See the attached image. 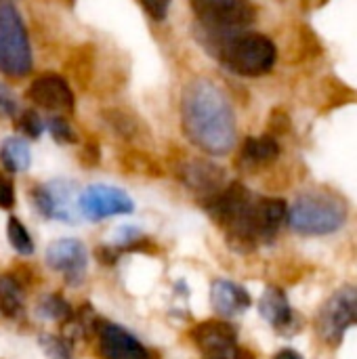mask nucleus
I'll return each instance as SVG.
<instances>
[{"mask_svg": "<svg viewBox=\"0 0 357 359\" xmlns=\"http://www.w3.org/2000/svg\"><path fill=\"white\" fill-rule=\"evenodd\" d=\"M185 137L204 154L225 156L236 145V118L221 88L204 78L189 82L181 97Z\"/></svg>", "mask_w": 357, "mask_h": 359, "instance_id": "nucleus-1", "label": "nucleus"}, {"mask_svg": "<svg viewBox=\"0 0 357 359\" xmlns=\"http://www.w3.org/2000/svg\"><path fill=\"white\" fill-rule=\"evenodd\" d=\"M208 48L217 59L234 74L246 78H259L274 69L276 65V44L257 32H234V34H208Z\"/></svg>", "mask_w": 357, "mask_h": 359, "instance_id": "nucleus-2", "label": "nucleus"}, {"mask_svg": "<svg viewBox=\"0 0 357 359\" xmlns=\"http://www.w3.org/2000/svg\"><path fill=\"white\" fill-rule=\"evenodd\" d=\"M286 221L301 236H328L345 225L347 204L335 194L309 191L288 208Z\"/></svg>", "mask_w": 357, "mask_h": 359, "instance_id": "nucleus-3", "label": "nucleus"}, {"mask_svg": "<svg viewBox=\"0 0 357 359\" xmlns=\"http://www.w3.org/2000/svg\"><path fill=\"white\" fill-rule=\"evenodd\" d=\"M0 72L11 78H23L32 72L29 38L11 2H0Z\"/></svg>", "mask_w": 357, "mask_h": 359, "instance_id": "nucleus-4", "label": "nucleus"}, {"mask_svg": "<svg viewBox=\"0 0 357 359\" xmlns=\"http://www.w3.org/2000/svg\"><path fill=\"white\" fill-rule=\"evenodd\" d=\"M191 8L206 34L242 32L257 19L250 0H191Z\"/></svg>", "mask_w": 357, "mask_h": 359, "instance_id": "nucleus-5", "label": "nucleus"}, {"mask_svg": "<svg viewBox=\"0 0 357 359\" xmlns=\"http://www.w3.org/2000/svg\"><path fill=\"white\" fill-rule=\"evenodd\" d=\"M351 326H357V286H343L320 309L318 332L328 345H339Z\"/></svg>", "mask_w": 357, "mask_h": 359, "instance_id": "nucleus-6", "label": "nucleus"}, {"mask_svg": "<svg viewBox=\"0 0 357 359\" xmlns=\"http://www.w3.org/2000/svg\"><path fill=\"white\" fill-rule=\"evenodd\" d=\"M78 196L80 194L76 191V185L67 181H53L32 189V202L36 210L46 219L63 223H74L78 219Z\"/></svg>", "mask_w": 357, "mask_h": 359, "instance_id": "nucleus-7", "label": "nucleus"}, {"mask_svg": "<svg viewBox=\"0 0 357 359\" xmlns=\"http://www.w3.org/2000/svg\"><path fill=\"white\" fill-rule=\"evenodd\" d=\"M78 210L90 221H101L118 215H130L135 210L133 198L114 185H90L78 196Z\"/></svg>", "mask_w": 357, "mask_h": 359, "instance_id": "nucleus-8", "label": "nucleus"}, {"mask_svg": "<svg viewBox=\"0 0 357 359\" xmlns=\"http://www.w3.org/2000/svg\"><path fill=\"white\" fill-rule=\"evenodd\" d=\"M191 341L204 355H223V358L238 359V332L231 324L221 320H208L198 324L191 330Z\"/></svg>", "mask_w": 357, "mask_h": 359, "instance_id": "nucleus-9", "label": "nucleus"}, {"mask_svg": "<svg viewBox=\"0 0 357 359\" xmlns=\"http://www.w3.org/2000/svg\"><path fill=\"white\" fill-rule=\"evenodd\" d=\"M97 334H99V355L103 359H151L147 347L118 324L101 322Z\"/></svg>", "mask_w": 357, "mask_h": 359, "instance_id": "nucleus-10", "label": "nucleus"}, {"mask_svg": "<svg viewBox=\"0 0 357 359\" xmlns=\"http://www.w3.org/2000/svg\"><path fill=\"white\" fill-rule=\"evenodd\" d=\"M27 99L38 107L55 114H67L74 109V93L69 84L57 74L38 76L27 88Z\"/></svg>", "mask_w": 357, "mask_h": 359, "instance_id": "nucleus-11", "label": "nucleus"}, {"mask_svg": "<svg viewBox=\"0 0 357 359\" xmlns=\"http://www.w3.org/2000/svg\"><path fill=\"white\" fill-rule=\"evenodd\" d=\"M46 263L50 269L65 276L67 284H80L86 271V248L80 240H57L46 248Z\"/></svg>", "mask_w": 357, "mask_h": 359, "instance_id": "nucleus-12", "label": "nucleus"}, {"mask_svg": "<svg viewBox=\"0 0 357 359\" xmlns=\"http://www.w3.org/2000/svg\"><path fill=\"white\" fill-rule=\"evenodd\" d=\"M223 179H225L223 170L204 160L187 162L181 168V181L185 183V187L204 196V200H208L210 196L223 189Z\"/></svg>", "mask_w": 357, "mask_h": 359, "instance_id": "nucleus-13", "label": "nucleus"}, {"mask_svg": "<svg viewBox=\"0 0 357 359\" xmlns=\"http://www.w3.org/2000/svg\"><path fill=\"white\" fill-rule=\"evenodd\" d=\"M250 294L236 282L215 280L210 286V305L223 318H234L244 313L250 307Z\"/></svg>", "mask_w": 357, "mask_h": 359, "instance_id": "nucleus-14", "label": "nucleus"}, {"mask_svg": "<svg viewBox=\"0 0 357 359\" xmlns=\"http://www.w3.org/2000/svg\"><path fill=\"white\" fill-rule=\"evenodd\" d=\"M259 311L261 316L271 324L276 326L278 330L280 328H286L290 322H292V309H290V303L284 294V290L276 288V286H269L261 301H259Z\"/></svg>", "mask_w": 357, "mask_h": 359, "instance_id": "nucleus-15", "label": "nucleus"}, {"mask_svg": "<svg viewBox=\"0 0 357 359\" xmlns=\"http://www.w3.org/2000/svg\"><path fill=\"white\" fill-rule=\"evenodd\" d=\"M25 309V292L17 278L2 273L0 276V313L8 320L23 316Z\"/></svg>", "mask_w": 357, "mask_h": 359, "instance_id": "nucleus-16", "label": "nucleus"}, {"mask_svg": "<svg viewBox=\"0 0 357 359\" xmlns=\"http://www.w3.org/2000/svg\"><path fill=\"white\" fill-rule=\"evenodd\" d=\"M0 162L8 172H25L32 164L29 145L21 137H8L0 143Z\"/></svg>", "mask_w": 357, "mask_h": 359, "instance_id": "nucleus-17", "label": "nucleus"}, {"mask_svg": "<svg viewBox=\"0 0 357 359\" xmlns=\"http://www.w3.org/2000/svg\"><path fill=\"white\" fill-rule=\"evenodd\" d=\"M280 156V145L271 135L263 137H250L242 145V160L250 166L269 164Z\"/></svg>", "mask_w": 357, "mask_h": 359, "instance_id": "nucleus-18", "label": "nucleus"}, {"mask_svg": "<svg viewBox=\"0 0 357 359\" xmlns=\"http://www.w3.org/2000/svg\"><path fill=\"white\" fill-rule=\"evenodd\" d=\"M6 238H8V244L13 246L15 252H19L23 257H29L34 252V240H32L29 231L25 229V225L17 217L8 219V223H6Z\"/></svg>", "mask_w": 357, "mask_h": 359, "instance_id": "nucleus-19", "label": "nucleus"}, {"mask_svg": "<svg viewBox=\"0 0 357 359\" xmlns=\"http://www.w3.org/2000/svg\"><path fill=\"white\" fill-rule=\"evenodd\" d=\"M38 313L46 320H55V322H67L72 318V307L69 303L61 297V294H46L40 305H38Z\"/></svg>", "mask_w": 357, "mask_h": 359, "instance_id": "nucleus-20", "label": "nucleus"}, {"mask_svg": "<svg viewBox=\"0 0 357 359\" xmlns=\"http://www.w3.org/2000/svg\"><path fill=\"white\" fill-rule=\"evenodd\" d=\"M40 347L48 359H74L72 358V341L57 334H42Z\"/></svg>", "mask_w": 357, "mask_h": 359, "instance_id": "nucleus-21", "label": "nucleus"}, {"mask_svg": "<svg viewBox=\"0 0 357 359\" xmlns=\"http://www.w3.org/2000/svg\"><path fill=\"white\" fill-rule=\"evenodd\" d=\"M15 126H17L19 133H23V135L29 137V139H40V135H42V130H44V122H42V118H40L34 109L21 111V116H17Z\"/></svg>", "mask_w": 357, "mask_h": 359, "instance_id": "nucleus-22", "label": "nucleus"}, {"mask_svg": "<svg viewBox=\"0 0 357 359\" xmlns=\"http://www.w3.org/2000/svg\"><path fill=\"white\" fill-rule=\"evenodd\" d=\"M48 130H50V137H53L57 143H61V145H72V143L78 141L76 130H74V128L69 126V122H67L65 118H61V116H55V118L48 120Z\"/></svg>", "mask_w": 357, "mask_h": 359, "instance_id": "nucleus-23", "label": "nucleus"}, {"mask_svg": "<svg viewBox=\"0 0 357 359\" xmlns=\"http://www.w3.org/2000/svg\"><path fill=\"white\" fill-rule=\"evenodd\" d=\"M105 120L112 124V128L118 133V135H122V137H130L133 133H135V122L126 116V114H122V111H118V109H109V111H105Z\"/></svg>", "mask_w": 357, "mask_h": 359, "instance_id": "nucleus-24", "label": "nucleus"}, {"mask_svg": "<svg viewBox=\"0 0 357 359\" xmlns=\"http://www.w3.org/2000/svg\"><path fill=\"white\" fill-rule=\"evenodd\" d=\"M141 6L154 21H162L168 15L170 0H141Z\"/></svg>", "mask_w": 357, "mask_h": 359, "instance_id": "nucleus-25", "label": "nucleus"}, {"mask_svg": "<svg viewBox=\"0 0 357 359\" xmlns=\"http://www.w3.org/2000/svg\"><path fill=\"white\" fill-rule=\"evenodd\" d=\"M15 206V189L11 179L0 170V208H13Z\"/></svg>", "mask_w": 357, "mask_h": 359, "instance_id": "nucleus-26", "label": "nucleus"}, {"mask_svg": "<svg viewBox=\"0 0 357 359\" xmlns=\"http://www.w3.org/2000/svg\"><path fill=\"white\" fill-rule=\"evenodd\" d=\"M17 114V99L15 95L0 84V116H15Z\"/></svg>", "mask_w": 357, "mask_h": 359, "instance_id": "nucleus-27", "label": "nucleus"}, {"mask_svg": "<svg viewBox=\"0 0 357 359\" xmlns=\"http://www.w3.org/2000/svg\"><path fill=\"white\" fill-rule=\"evenodd\" d=\"M274 359H303L301 353H297V351H292V349H282V351H278Z\"/></svg>", "mask_w": 357, "mask_h": 359, "instance_id": "nucleus-28", "label": "nucleus"}, {"mask_svg": "<svg viewBox=\"0 0 357 359\" xmlns=\"http://www.w3.org/2000/svg\"><path fill=\"white\" fill-rule=\"evenodd\" d=\"M204 359H229V358H223V355H204Z\"/></svg>", "mask_w": 357, "mask_h": 359, "instance_id": "nucleus-29", "label": "nucleus"}, {"mask_svg": "<svg viewBox=\"0 0 357 359\" xmlns=\"http://www.w3.org/2000/svg\"><path fill=\"white\" fill-rule=\"evenodd\" d=\"M59 2H63V4H67V6H72V4H74V0H59Z\"/></svg>", "mask_w": 357, "mask_h": 359, "instance_id": "nucleus-30", "label": "nucleus"}]
</instances>
